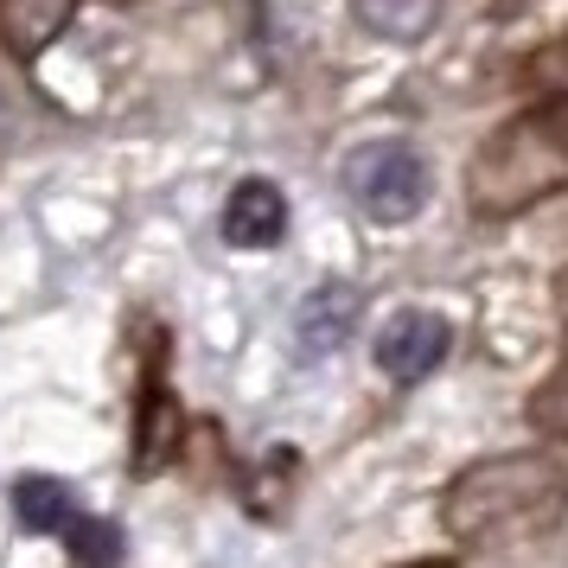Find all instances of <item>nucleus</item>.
Segmentation results:
<instances>
[{"label": "nucleus", "instance_id": "f257e3e1", "mask_svg": "<svg viewBox=\"0 0 568 568\" xmlns=\"http://www.w3.org/2000/svg\"><path fill=\"white\" fill-rule=\"evenodd\" d=\"M568 517V460L556 454H491L454 473V486L440 491V524L460 549L505 556L530 542L556 537Z\"/></svg>", "mask_w": 568, "mask_h": 568}, {"label": "nucleus", "instance_id": "f03ea898", "mask_svg": "<svg viewBox=\"0 0 568 568\" xmlns=\"http://www.w3.org/2000/svg\"><path fill=\"white\" fill-rule=\"evenodd\" d=\"M568 185V103H537L486 134L466 166V205L479 217H517Z\"/></svg>", "mask_w": 568, "mask_h": 568}, {"label": "nucleus", "instance_id": "7ed1b4c3", "mask_svg": "<svg viewBox=\"0 0 568 568\" xmlns=\"http://www.w3.org/2000/svg\"><path fill=\"white\" fill-rule=\"evenodd\" d=\"M345 192H352V205L364 217H377V224H403L422 211L428 199V166L415 148L403 141H371L358 154L345 160Z\"/></svg>", "mask_w": 568, "mask_h": 568}, {"label": "nucleus", "instance_id": "20e7f679", "mask_svg": "<svg viewBox=\"0 0 568 568\" xmlns=\"http://www.w3.org/2000/svg\"><path fill=\"white\" fill-rule=\"evenodd\" d=\"M180 435H185V415H180V396L166 389V377L160 371H148L141 377V403H134V479H154V473H166V466L180 460Z\"/></svg>", "mask_w": 568, "mask_h": 568}, {"label": "nucleus", "instance_id": "39448f33", "mask_svg": "<svg viewBox=\"0 0 568 568\" xmlns=\"http://www.w3.org/2000/svg\"><path fill=\"white\" fill-rule=\"evenodd\" d=\"M447 345H454V326L428 307H409L377 333V364H384L396 384H415V377H428L447 358Z\"/></svg>", "mask_w": 568, "mask_h": 568}, {"label": "nucleus", "instance_id": "423d86ee", "mask_svg": "<svg viewBox=\"0 0 568 568\" xmlns=\"http://www.w3.org/2000/svg\"><path fill=\"white\" fill-rule=\"evenodd\" d=\"M287 231V199L275 180H243L224 205V243L236 250H268Z\"/></svg>", "mask_w": 568, "mask_h": 568}, {"label": "nucleus", "instance_id": "0eeeda50", "mask_svg": "<svg viewBox=\"0 0 568 568\" xmlns=\"http://www.w3.org/2000/svg\"><path fill=\"white\" fill-rule=\"evenodd\" d=\"M352 326H358V287H345V282L313 287L307 301H301V313H294V338H301L307 358L338 352L352 338Z\"/></svg>", "mask_w": 568, "mask_h": 568}, {"label": "nucleus", "instance_id": "6e6552de", "mask_svg": "<svg viewBox=\"0 0 568 568\" xmlns=\"http://www.w3.org/2000/svg\"><path fill=\"white\" fill-rule=\"evenodd\" d=\"M78 0H0V39L13 58H39L58 32L71 27Z\"/></svg>", "mask_w": 568, "mask_h": 568}, {"label": "nucleus", "instance_id": "1a4fd4ad", "mask_svg": "<svg viewBox=\"0 0 568 568\" xmlns=\"http://www.w3.org/2000/svg\"><path fill=\"white\" fill-rule=\"evenodd\" d=\"M352 20L364 32H377L389 45H415V39H428L440 20V0H352Z\"/></svg>", "mask_w": 568, "mask_h": 568}, {"label": "nucleus", "instance_id": "9d476101", "mask_svg": "<svg viewBox=\"0 0 568 568\" xmlns=\"http://www.w3.org/2000/svg\"><path fill=\"white\" fill-rule=\"evenodd\" d=\"M13 511H20V524H27V530H58V537H64V524L78 517V498H71V486H64V479L27 473V479L13 486Z\"/></svg>", "mask_w": 568, "mask_h": 568}, {"label": "nucleus", "instance_id": "9b49d317", "mask_svg": "<svg viewBox=\"0 0 568 568\" xmlns=\"http://www.w3.org/2000/svg\"><path fill=\"white\" fill-rule=\"evenodd\" d=\"M64 542H71V562H83V568H115L122 562V530L109 524V517H71L64 524Z\"/></svg>", "mask_w": 568, "mask_h": 568}, {"label": "nucleus", "instance_id": "f8f14e48", "mask_svg": "<svg viewBox=\"0 0 568 568\" xmlns=\"http://www.w3.org/2000/svg\"><path fill=\"white\" fill-rule=\"evenodd\" d=\"M530 428L549 440H568V364H556L537 389H530Z\"/></svg>", "mask_w": 568, "mask_h": 568}, {"label": "nucleus", "instance_id": "ddd939ff", "mask_svg": "<svg viewBox=\"0 0 568 568\" xmlns=\"http://www.w3.org/2000/svg\"><path fill=\"white\" fill-rule=\"evenodd\" d=\"M530 83H537V90H549V103H568V32H562V39H549V45L537 52Z\"/></svg>", "mask_w": 568, "mask_h": 568}, {"label": "nucleus", "instance_id": "4468645a", "mask_svg": "<svg viewBox=\"0 0 568 568\" xmlns=\"http://www.w3.org/2000/svg\"><path fill=\"white\" fill-rule=\"evenodd\" d=\"M556 313H562V320H568V268H562V275H556Z\"/></svg>", "mask_w": 568, "mask_h": 568}, {"label": "nucleus", "instance_id": "2eb2a0df", "mask_svg": "<svg viewBox=\"0 0 568 568\" xmlns=\"http://www.w3.org/2000/svg\"><path fill=\"white\" fill-rule=\"evenodd\" d=\"M0 134H7V97H0Z\"/></svg>", "mask_w": 568, "mask_h": 568}, {"label": "nucleus", "instance_id": "dca6fc26", "mask_svg": "<svg viewBox=\"0 0 568 568\" xmlns=\"http://www.w3.org/2000/svg\"><path fill=\"white\" fill-rule=\"evenodd\" d=\"M409 568H454V562H409Z\"/></svg>", "mask_w": 568, "mask_h": 568}]
</instances>
